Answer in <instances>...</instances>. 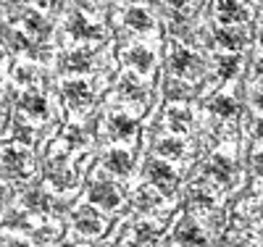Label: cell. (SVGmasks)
I'll return each mask as SVG.
<instances>
[{
  "mask_svg": "<svg viewBox=\"0 0 263 247\" xmlns=\"http://www.w3.org/2000/svg\"><path fill=\"white\" fill-rule=\"evenodd\" d=\"M29 174H32V155L24 147L0 150V179H6V182H21Z\"/></svg>",
  "mask_w": 263,
  "mask_h": 247,
  "instance_id": "6da1fadb",
  "label": "cell"
},
{
  "mask_svg": "<svg viewBox=\"0 0 263 247\" xmlns=\"http://www.w3.org/2000/svg\"><path fill=\"white\" fill-rule=\"evenodd\" d=\"M90 203L100 211H116L121 205V195L114 184H108V182H98L92 184L90 189Z\"/></svg>",
  "mask_w": 263,
  "mask_h": 247,
  "instance_id": "7a4b0ae2",
  "label": "cell"
},
{
  "mask_svg": "<svg viewBox=\"0 0 263 247\" xmlns=\"http://www.w3.org/2000/svg\"><path fill=\"white\" fill-rule=\"evenodd\" d=\"M63 100L71 110H87L92 103V92L84 82H69L63 84Z\"/></svg>",
  "mask_w": 263,
  "mask_h": 247,
  "instance_id": "3957f363",
  "label": "cell"
},
{
  "mask_svg": "<svg viewBox=\"0 0 263 247\" xmlns=\"http://www.w3.org/2000/svg\"><path fill=\"white\" fill-rule=\"evenodd\" d=\"M150 179H153V184L158 187L161 195H168L174 192V187H177V174H174V168L168 163H150Z\"/></svg>",
  "mask_w": 263,
  "mask_h": 247,
  "instance_id": "277c9868",
  "label": "cell"
},
{
  "mask_svg": "<svg viewBox=\"0 0 263 247\" xmlns=\"http://www.w3.org/2000/svg\"><path fill=\"white\" fill-rule=\"evenodd\" d=\"M74 226L82 237H98L103 232V218L92 211V208H82L77 213V221H74Z\"/></svg>",
  "mask_w": 263,
  "mask_h": 247,
  "instance_id": "5b68a950",
  "label": "cell"
},
{
  "mask_svg": "<svg viewBox=\"0 0 263 247\" xmlns=\"http://www.w3.org/2000/svg\"><path fill=\"white\" fill-rule=\"evenodd\" d=\"M216 18L221 21V24L232 27V24H239V21H245L248 18V11L234 3V0H218V6H216Z\"/></svg>",
  "mask_w": 263,
  "mask_h": 247,
  "instance_id": "8992f818",
  "label": "cell"
},
{
  "mask_svg": "<svg viewBox=\"0 0 263 247\" xmlns=\"http://www.w3.org/2000/svg\"><path fill=\"white\" fill-rule=\"evenodd\" d=\"M179 247H208V237L197 223H182L177 232Z\"/></svg>",
  "mask_w": 263,
  "mask_h": 247,
  "instance_id": "52a82bcc",
  "label": "cell"
},
{
  "mask_svg": "<svg viewBox=\"0 0 263 247\" xmlns=\"http://www.w3.org/2000/svg\"><path fill=\"white\" fill-rule=\"evenodd\" d=\"M205 171H208V176L213 179L216 184H227L232 179L234 163H232V158H227V155H213L211 163L205 166Z\"/></svg>",
  "mask_w": 263,
  "mask_h": 247,
  "instance_id": "ba28073f",
  "label": "cell"
},
{
  "mask_svg": "<svg viewBox=\"0 0 263 247\" xmlns=\"http://www.w3.org/2000/svg\"><path fill=\"white\" fill-rule=\"evenodd\" d=\"M108 129H111L108 134H111L114 140H132L135 137V121L124 113H116V116L108 119Z\"/></svg>",
  "mask_w": 263,
  "mask_h": 247,
  "instance_id": "9c48e42d",
  "label": "cell"
},
{
  "mask_svg": "<svg viewBox=\"0 0 263 247\" xmlns=\"http://www.w3.org/2000/svg\"><path fill=\"white\" fill-rule=\"evenodd\" d=\"M69 32H71V37H77V40H100V37H103L100 27L90 24L84 16H74V18H71Z\"/></svg>",
  "mask_w": 263,
  "mask_h": 247,
  "instance_id": "30bf717a",
  "label": "cell"
},
{
  "mask_svg": "<svg viewBox=\"0 0 263 247\" xmlns=\"http://www.w3.org/2000/svg\"><path fill=\"white\" fill-rule=\"evenodd\" d=\"M105 166H108V171L116 174V176H126L132 171V158H129L126 150H111V153H108V158H105Z\"/></svg>",
  "mask_w": 263,
  "mask_h": 247,
  "instance_id": "8fae6325",
  "label": "cell"
},
{
  "mask_svg": "<svg viewBox=\"0 0 263 247\" xmlns=\"http://www.w3.org/2000/svg\"><path fill=\"white\" fill-rule=\"evenodd\" d=\"M171 66H174V74L184 77V74H190V71H197V58H195L192 53L177 48V50L171 53Z\"/></svg>",
  "mask_w": 263,
  "mask_h": 247,
  "instance_id": "7c38bea8",
  "label": "cell"
},
{
  "mask_svg": "<svg viewBox=\"0 0 263 247\" xmlns=\"http://www.w3.org/2000/svg\"><path fill=\"white\" fill-rule=\"evenodd\" d=\"M21 108H24V113L32 116V119H42V116L48 113V103H45V98L37 95V92H27L24 98H21Z\"/></svg>",
  "mask_w": 263,
  "mask_h": 247,
  "instance_id": "4fadbf2b",
  "label": "cell"
},
{
  "mask_svg": "<svg viewBox=\"0 0 263 247\" xmlns=\"http://www.w3.org/2000/svg\"><path fill=\"white\" fill-rule=\"evenodd\" d=\"M135 203H137V208H142V211H156V208H161V203H163V195H161L156 187H142V189L137 192V197H135Z\"/></svg>",
  "mask_w": 263,
  "mask_h": 247,
  "instance_id": "5bb4252c",
  "label": "cell"
},
{
  "mask_svg": "<svg viewBox=\"0 0 263 247\" xmlns=\"http://www.w3.org/2000/svg\"><path fill=\"white\" fill-rule=\"evenodd\" d=\"M63 69L66 71H71V74H79V71H87L90 69V53H84V50H74L66 55L63 61Z\"/></svg>",
  "mask_w": 263,
  "mask_h": 247,
  "instance_id": "9a60e30c",
  "label": "cell"
},
{
  "mask_svg": "<svg viewBox=\"0 0 263 247\" xmlns=\"http://www.w3.org/2000/svg\"><path fill=\"white\" fill-rule=\"evenodd\" d=\"M121 95L126 98V100H135V103H140L142 98H145V89H142V84L135 79V77H124L121 79Z\"/></svg>",
  "mask_w": 263,
  "mask_h": 247,
  "instance_id": "2e32d148",
  "label": "cell"
},
{
  "mask_svg": "<svg viewBox=\"0 0 263 247\" xmlns=\"http://www.w3.org/2000/svg\"><path fill=\"white\" fill-rule=\"evenodd\" d=\"M190 205H192L195 211H211V205H213V195H211V189H205V187H195V189L190 192Z\"/></svg>",
  "mask_w": 263,
  "mask_h": 247,
  "instance_id": "e0dca14e",
  "label": "cell"
},
{
  "mask_svg": "<svg viewBox=\"0 0 263 247\" xmlns=\"http://www.w3.org/2000/svg\"><path fill=\"white\" fill-rule=\"evenodd\" d=\"M24 208L27 211H34V213H42L48 208V197H45V192H40V189H29L27 195H24Z\"/></svg>",
  "mask_w": 263,
  "mask_h": 247,
  "instance_id": "ac0fdd59",
  "label": "cell"
},
{
  "mask_svg": "<svg viewBox=\"0 0 263 247\" xmlns=\"http://www.w3.org/2000/svg\"><path fill=\"white\" fill-rule=\"evenodd\" d=\"M126 24L132 27V29H137V32H145V29H150V16L142 11V8H129L126 11Z\"/></svg>",
  "mask_w": 263,
  "mask_h": 247,
  "instance_id": "d6986e66",
  "label": "cell"
},
{
  "mask_svg": "<svg viewBox=\"0 0 263 247\" xmlns=\"http://www.w3.org/2000/svg\"><path fill=\"white\" fill-rule=\"evenodd\" d=\"M129 63L135 66L137 71H150V66H153V53L147 48H135L129 53Z\"/></svg>",
  "mask_w": 263,
  "mask_h": 247,
  "instance_id": "ffe728a7",
  "label": "cell"
},
{
  "mask_svg": "<svg viewBox=\"0 0 263 247\" xmlns=\"http://www.w3.org/2000/svg\"><path fill=\"white\" fill-rule=\"evenodd\" d=\"M216 40H218V45H224V48H229V50H237L239 45H242V34H237L227 27L216 29Z\"/></svg>",
  "mask_w": 263,
  "mask_h": 247,
  "instance_id": "44dd1931",
  "label": "cell"
},
{
  "mask_svg": "<svg viewBox=\"0 0 263 247\" xmlns=\"http://www.w3.org/2000/svg\"><path fill=\"white\" fill-rule=\"evenodd\" d=\"M27 29H29L32 34H37V37H48V34H50V24H48L42 16H37V13L27 16Z\"/></svg>",
  "mask_w": 263,
  "mask_h": 247,
  "instance_id": "7402d4cb",
  "label": "cell"
},
{
  "mask_svg": "<svg viewBox=\"0 0 263 247\" xmlns=\"http://www.w3.org/2000/svg\"><path fill=\"white\" fill-rule=\"evenodd\" d=\"M158 153L163 155V158H179V155L184 153V145L179 140H163L158 145Z\"/></svg>",
  "mask_w": 263,
  "mask_h": 247,
  "instance_id": "603a6c76",
  "label": "cell"
},
{
  "mask_svg": "<svg viewBox=\"0 0 263 247\" xmlns=\"http://www.w3.org/2000/svg\"><path fill=\"white\" fill-rule=\"evenodd\" d=\"M168 124L174 131H184V126L190 124V113L187 110H179V108H171L168 110Z\"/></svg>",
  "mask_w": 263,
  "mask_h": 247,
  "instance_id": "cb8c5ba5",
  "label": "cell"
},
{
  "mask_svg": "<svg viewBox=\"0 0 263 247\" xmlns=\"http://www.w3.org/2000/svg\"><path fill=\"white\" fill-rule=\"evenodd\" d=\"M3 37L8 40L11 50H29V40H27L24 34H18V32H6Z\"/></svg>",
  "mask_w": 263,
  "mask_h": 247,
  "instance_id": "d4e9b609",
  "label": "cell"
},
{
  "mask_svg": "<svg viewBox=\"0 0 263 247\" xmlns=\"http://www.w3.org/2000/svg\"><path fill=\"white\" fill-rule=\"evenodd\" d=\"M213 110L218 116H232L234 113V100L232 98H216L213 100Z\"/></svg>",
  "mask_w": 263,
  "mask_h": 247,
  "instance_id": "484cf974",
  "label": "cell"
},
{
  "mask_svg": "<svg viewBox=\"0 0 263 247\" xmlns=\"http://www.w3.org/2000/svg\"><path fill=\"white\" fill-rule=\"evenodd\" d=\"M158 237V226H156V223H142V226L137 229V242H153V239H156Z\"/></svg>",
  "mask_w": 263,
  "mask_h": 247,
  "instance_id": "4316f807",
  "label": "cell"
},
{
  "mask_svg": "<svg viewBox=\"0 0 263 247\" xmlns=\"http://www.w3.org/2000/svg\"><path fill=\"white\" fill-rule=\"evenodd\" d=\"M218 63H221V74H224V77H232V74H237V69H239V58H237V55L221 58Z\"/></svg>",
  "mask_w": 263,
  "mask_h": 247,
  "instance_id": "83f0119b",
  "label": "cell"
},
{
  "mask_svg": "<svg viewBox=\"0 0 263 247\" xmlns=\"http://www.w3.org/2000/svg\"><path fill=\"white\" fill-rule=\"evenodd\" d=\"M16 79H18V84H32L34 69H32V66H21V69L16 71Z\"/></svg>",
  "mask_w": 263,
  "mask_h": 247,
  "instance_id": "f1b7e54d",
  "label": "cell"
},
{
  "mask_svg": "<svg viewBox=\"0 0 263 247\" xmlns=\"http://www.w3.org/2000/svg\"><path fill=\"white\" fill-rule=\"evenodd\" d=\"M253 166H255V171L263 176V150H260V153L255 155V158H253Z\"/></svg>",
  "mask_w": 263,
  "mask_h": 247,
  "instance_id": "f546056e",
  "label": "cell"
},
{
  "mask_svg": "<svg viewBox=\"0 0 263 247\" xmlns=\"http://www.w3.org/2000/svg\"><path fill=\"white\" fill-rule=\"evenodd\" d=\"M253 100H255V105H258V108H263V89H258Z\"/></svg>",
  "mask_w": 263,
  "mask_h": 247,
  "instance_id": "4dcf8cb0",
  "label": "cell"
},
{
  "mask_svg": "<svg viewBox=\"0 0 263 247\" xmlns=\"http://www.w3.org/2000/svg\"><path fill=\"white\" fill-rule=\"evenodd\" d=\"M32 3H34V6H42V8H45V6L50 3V0H32Z\"/></svg>",
  "mask_w": 263,
  "mask_h": 247,
  "instance_id": "1f68e13d",
  "label": "cell"
},
{
  "mask_svg": "<svg viewBox=\"0 0 263 247\" xmlns=\"http://www.w3.org/2000/svg\"><path fill=\"white\" fill-rule=\"evenodd\" d=\"M258 137H260V140H263V119H260V121H258Z\"/></svg>",
  "mask_w": 263,
  "mask_h": 247,
  "instance_id": "d6a6232c",
  "label": "cell"
},
{
  "mask_svg": "<svg viewBox=\"0 0 263 247\" xmlns=\"http://www.w3.org/2000/svg\"><path fill=\"white\" fill-rule=\"evenodd\" d=\"M258 77H260V79H263V58H260V61H258Z\"/></svg>",
  "mask_w": 263,
  "mask_h": 247,
  "instance_id": "836d02e7",
  "label": "cell"
},
{
  "mask_svg": "<svg viewBox=\"0 0 263 247\" xmlns=\"http://www.w3.org/2000/svg\"><path fill=\"white\" fill-rule=\"evenodd\" d=\"M126 247H142V242H132V244H126Z\"/></svg>",
  "mask_w": 263,
  "mask_h": 247,
  "instance_id": "e575fe53",
  "label": "cell"
},
{
  "mask_svg": "<svg viewBox=\"0 0 263 247\" xmlns=\"http://www.w3.org/2000/svg\"><path fill=\"white\" fill-rule=\"evenodd\" d=\"M126 3H142V0H126Z\"/></svg>",
  "mask_w": 263,
  "mask_h": 247,
  "instance_id": "d590c367",
  "label": "cell"
},
{
  "mask_svg": "<svg viewBox=\"0 0 263 247\" xmlns=\"http://www.w3.org/2000/svg\"><path fill=\"white\" fill-rule=\"evenodd\" d=\"M260 45H263V32H260Z\"/></svg>",
  "mask_w": 263,
  "mask_h": 247,
  "instance_id": "8d00e7d4",
  "label": "cell"
},
{
  "mask_svg": "<svg viewBox=\"0 0 263 247\" xmlns=\"http://www.w3.org/2000/svg\"><path fill=\"white\" fill-rule=\"evenodd\" d=\"M0 197H3V187H0Z\"/></svg>",
  "mask_w": 263,
  "mask_h": 247,
  "instance_id": "74e56055",
  "label": "cell"
},
{
  "mask_svg": "<svg viewBox=\"0 0 263 247\" xmlns=\"http://www.w3.org/2000/svg\"><path fill=\"white\" fill-rule=\"evenodd\" d=\"M13 247H21V244H13Z\"/></svg>",
  "mask_w": 263,
  "mask_h": 247,
  "instance_id": "f35d334b",
  "label": "cell"
}]
</instances>
